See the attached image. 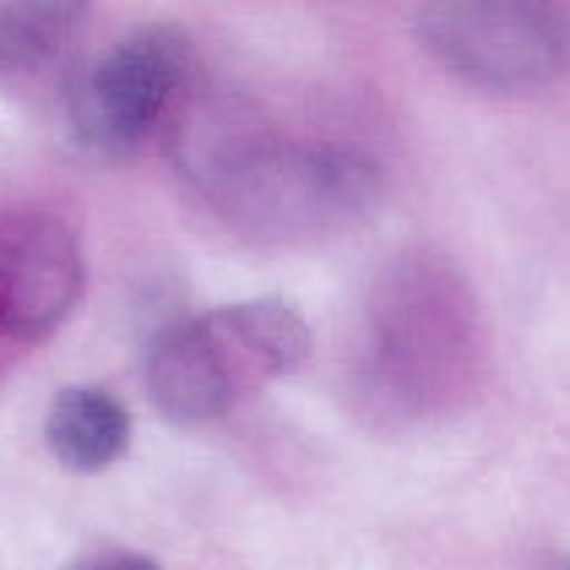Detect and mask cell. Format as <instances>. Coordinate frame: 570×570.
I'll use <instances>...</instances> for the list:
<instances>
[{
  "label": "cell",
  "mask_w": 570,
  "mask_h": 570,
  "mask_svg": "<svg viewBox=\"0 0 570 570\" xmlns=\"http://www.w3.org/2000/svg\"><path fill=\"white\" fill-rule=\"evenodd\" d=\"M88 6L71 0H0V77H22L77 39Z\"/></svg>",
  "instance_id": "obj_8"
},
{
  "label": "cell",
  "mask_w": 570,
  "mask_h": 570,
  "mask_svg": "<svg viewBox=\"0 0 570 570\" xmlns=\"http://www.w3.org/2000/svg\"><path fill=\"white\" fill-rule=\"evenodd\" d=\"M213 185H223L218 196H228L234 218L321 228L370 213L381 196V169L353 147H239L213 169Z\"/></svg>",
  "instance_id": "obj_2"
},
{
  "label": "cell",
  "mask_w": 570,
  "mask_h": 570,
  "mask_svg": "<svg viewBox=\"0 0 570 570\" xmlns=\"http://www.w3.org/2000/svg\"><path fill=\"white\" fill-rule=\"evenodd\" d=\"M250 358L234 348L218 315L175 321L147 348V392L164 419L175 424H213L234 407V396L250 381Z\"/></svg>",
  "instance_id": "obj_5"
},
{
  "label": "cell",
  "mask_w": 570,
  "mask_h": 570,
  "mask_svg": "<svg viewBox=\"0 0 570 570\" xmlns=\"http://www.w3.org/2000/svg\"><path fill=\"white\" fill-rule=\"evenodd\" d=\"M218 326L234 337V348L250 358L256 375H288L309 358L305 315L283 299H250V305L218 309Z\"/></svg>",
  "instance_id": "obj_7"
},
{
  "label": "cell",
  "mask_w": 570,
  "mask_h": 570,
  "mask_svg": "<svg viewBox=\"0 0 570 570\" xmlns=\"http://www.w3.org/2000/svg\"><path fill=\"white\" fill-rule=\"evenodd\" d=\"M66 570H164V566H153L147 554H88V560H77V566H66Z\"/></svg>",
  "instance_id": "obj_9"
},
{
  "label": "cell",
  "mask_w": 570,
  "mask_h": 570,
  "mask_svg": "<svg viewBox=\"0 0 570 570\" xmlns=\"http://www.w3.org/2000/svg\"><path fill=\"white\" fill-rule=\"evenodd\" d=\"M419 39L445 71L489 92H532L566 77L570 17L538 0H435L413 11Z\"/></svg>",
  "instance_id": "obj_1"
},
{
  "label": "cell",
  "mask_w": 570,
  "mask_h": 570,
  "mask_svg": "<svg viewBox=\"0 0 570 570\" xmlns=\"http://www.w3.org/2000/svg\"><path fill=\"white\" fill-rule=\"evenodd\" d=\"M82 299L77 234L49 213H0V337L39 343Z\"/></svg>",
  "instance_id": "obj_4"
},
{
  "label": "cell",
  "mask_w": 570,
  "mask_h": 570,
  "mask_svg": "<svg viewBox=\"0 0 570 570\" xmlns=\"http://www.w3.org/2000/svg\"><path fill=\"white\" fill-rule=\"evenodd\" d=\"M185 71H190V39L175 22L126 33L71 82V136L98 158H131L158 131Z\"/></svg>",
  "instance_id": "obj_3"
},
{
  "label": "cell",
  "mask_w": 570,
  "mask_h": 570,
  "mask_svg": "<svg viewBox=\"0 0 570 570\" xmlns=\"http://www.w3.org/2000/svg\"><path fill=\"white\" fill-rule=\"evenodd\" d=\"M45 440L55 451V462L77 468V473H98L109 462H120L126 440H131V413L126 402L98 386H71L55 396L45 419Z\"/></svg>",
  "instance_id": "obj_6"
}]
</instances>
